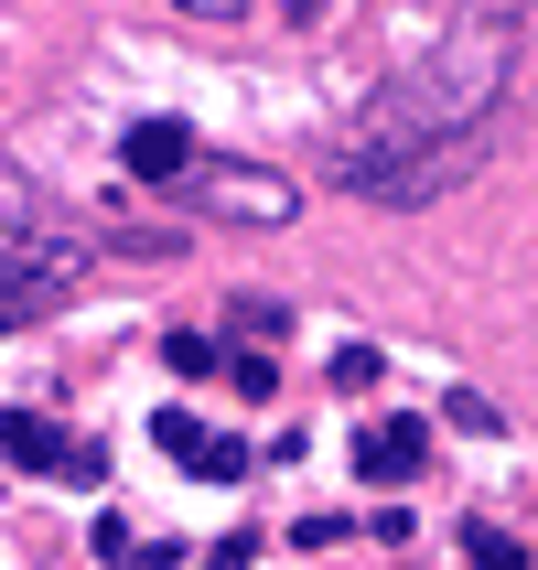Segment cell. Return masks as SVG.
Listing matches in <instances>:
<instances>
[{"label": "cell", "mask_w": 538, "mask_h": 570, "mask_svg": "<svg viewBox=\"0 0 538 570\" xmlns=\"http://www.w3.org/2000/svg\"><path fill=\"white\" fill-rule=\"evenodd\" d=\"M507 87H517V22L463 11L431 55H410L366 97V119L334 151V184L366 205H431V194L475 184L496 151V119H507Z\"/></svg>", "instance_id": "cell-1"}, {"label": "cell", "mask_w": 538, "mask_h": 570, "mask_svg": "<svg viewBox=\"0 0 538 570\" xmlns=\"http://www.w3.org/2000/svg\"><path fill=\"white\" fill-rule=\"evenodd\" d=\"M184 216H216V226H291L302 216V184L270 173V161H194L184 184H173Z\"/></svg>", "instance_id": "cell-2"}, {"label": "cell", "mask_w": 538, "mask_h": 570, "mask_svg": "<svg viewBox=\"0 0 538 570\" xmlns=\"http://www.w3.org/2000/svg\"><path fill=\"white\" fill-rule=\"evenodd\" d=\"M0 452L22 463V474H55V484H108V463H97V442H76L55 410H0Z\"/></svg>", "instance_id": "cell-3"}, {"label": "cell", "mask_w": 538, "mask_h": 570, "mask_svg": "<svg viewBox=\"0 0 538 570\" xmlns=\"http://www.w3.org/2000/svg\"><path fill=\"white\" fill-rule=\"evenodd\" d=\"M87 281V248L76 237H55V248L32 258V269H0V334H22V323H43L65 302V291Z\"/></svg>", "instance_id": "cell-4"}, {"label": "cell", "mask_w": 538, "mask_h": 570, "mask_svg": "<svg viewBox=\"0 0 538 570\" xmlns=\"http://www.w3.org/2000/svg\"><path fill=\"white\" fill-rule=\"evenodd\" d=\"M151 442L173 452L184 474H205V484H248V463H258V452L237 442V431H205L194 410H162V420H151Z\"/></svg>", "instance_id": "cell-5"}, {"label": "cell", "mask_w": 538, "mask_h": 570, "mask_svg": "<svg viewBox=\"0 0 538 570\" xmlns=\"http://www.w3.org/2000/svg\"><path fill=\"white\" fill-rule=\"evenodd\" d=\"M119 161H129V184H162V194H173V184H184V173H194L205 151H194V129H184V119H129Z\"/></svg>", "instance_id": "cell-6"}, {"label": "cell", "mask_w": 538, "mask_h": 570, "mask_svg": "<svg viewBox=\"0 0 538 570\" xmlns=\"http://www.w3.org/2000/svg\"><path fill=\"white\" fill-rule=\"evenodd\" d=\"M420 463H431V420H420V410H399V420H378V431H366V442H355V474H366V484H410Z\"/></svg>", "instance_id": "cell-7"}, {"label": "cell", "mask_w": 538, "mask_h": 570, "mask_svg": "<svg viewBox=\"0 0 538 570\" xmlns=\"http://www.w3.org/2000/svg\"><path fill=\"white\" fill-rule=\"evenodd\" d=\"M442 420H452V431H475V442H496V431H507V410H496L485 387H452V399H442Z\"/></svg>", "instance_id": "cell-8"}, {"label": "cell", "mask_w": 538, "mask_h": 570, "mask_svg": "<svg viewBox=\"0 0 538 570\" xmlns=\"http://www.w3.org/2000/svg\"><path fill=\"white\" fill-rule=\"evenodd\" d=\"M162 355H173V377H216V366H226V345H216V334H173Z\"/></svg>", "instance_id": "cell-9"}, {"label": "cell", "mask_w": 538, "mask_h": 570, "mask_svg": "<svg viewBox=\"0 0 538 570\" xmlns=\"http://www.w3.org/2000/svg\"><path fill=\"white\" fill-rule=\"evenodd\" d=\"M463 549H475L485 570H528V560H517V549H507V528H485V517H475V528H463Z\"/></svg>", "instance_id": "cell-10"}, {"label": "cell", "mask_w": 538, "mask_h": 570, "mask_svg": "<svg viewBox=\"0 0 538 570\" xmlns=\"http://www.w3.org/2000/svg\"><path fill=\"white\" fill-rule=\"evenodd\" d=\"M270 387H281V366H270V355L248 345V355H237V399H270Z\"/></svg>", "instance_id": "cell-11"}, {"label": "cell", "mask_w": 538, "mask_h": 570, "mask_svg": "<svg viewBox=\"0 0 538 570\" xmlns=\"http://www.w3.org/2000/svg\"><path fill=\"white\" fill-rule=\"evenodd\" d=\"M184 11H205V22H237V11H248V0H184Z\"/></svg>", "instance_id": "cell-12"}, {"label": "cell", "mask_w": 538, "mask_h": 570, "mask_svg": "<svg viewBox=\"0 0 538 570\" xmlns=\"http://www.w3.org/2000/svg\"><path fill=\"white\" fill-rule=\"evenodd\" d=\"M302 11H313V0H302Z\"/></svg>", "instance_id": "cell-13"}]
</instances>
